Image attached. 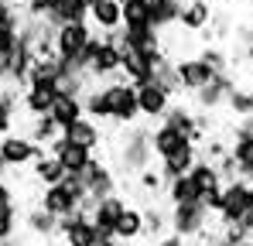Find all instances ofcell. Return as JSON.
Wrapping results in <instances>:
<instances>
[{
  "mask_svg": "<svg viewBox=\"0 0 253 246\" xmlns=\"http://www.w3.org/2000/svg\"><path fill=\"white\" fill-rule=\"evenodd\" d=\"M72 144H83V147H89V151H99V144H103V130H99V123L96 120H89V117H83V120H76L72 126H65L62 130Z\"/></svg>",
  "mask_w": 253,
  "mask_h": 246,
  "instance_id": "24",
  "label": "cell"
},
{
  "mask_svg": "<svg viewBox=\"0 0 253 246\" xmlns=\"http://www.w3.org/2000/svg\"><path fill=\"white\" fill-rule=\"evenodd\" d=\"M89 3L92 0H51V14L48 21L58 28V24H72V21H85L89 17Z\"/></svg>",
  "mask_w": 253,
  "mask_h": 246,
  "instance_id": "25",
  "label": "cell"
},
{
  "mask_svg": "<svg viewBox=\"0 0 253 246\" xmlns=\"http://www.w3.org/2000/svg\"><path fill=\"white\" fill-rule=\"evenodd\" d=\"M83 62L89 69V79H113V76H120V48L110 44L103 35H92V41L83 48Z\"/></svg>",
  "mask_w": 253,
  "mask_h": 246,
  "instance_id": "5",
  "label": "cell"
},
{
  "mask_svg": "<svg viewBox=\"0 0 253 246\" xmlns=\"http://www.w3.org/2000/svg\"><path fill=\"white\" fill-rule=\"evenodd\" d=\"M151 144H154V154L158 158H168V154H174V151H181L185 144H192L181 130H174V126H168V123H158L154 130H151Z\"/></svg>",
  "mask_w": 253,
  "mask_h": 246,
  "instance_id": "22",
  "label": "cell"
},
{
  "mask_svg": "<svg viewBox=\"0 0 253 246\" xmlns=\"http://www.w3.org/2000/svg\"><path fill=\"white\" fill-rule=\"evenodd\" d=\"M85 21L92 28H99V35L117 31V28H124V7H120V0H92Z\"/></svg>",
  "mask_w": 253,
  "mask_h": 246,
  "instance_id": "17",
  "label": "cell"
},
{
  "mask_svg": "<svg viewBox=\"0 0 253 246\" xmlns=\"http://www.w3.org/2000/svg\"><path fill=\"white\" fill-rule=\"evenodd\" d=\"M243 130H250V133H253V113H250V117H243Z\"/></svg>",
  "mask_w": 253,
  "mask_h": 246,
  "instance_id": "42",
  "label": "cell"
},
{
  "mask_svg": "<svg viewBox=\"0 0 253 246\" xmlns=\"http://www.w3.org/2000/svg\"><path fill=\"white\" fill-rule=\"evenodd\" d=\"M44 151H48V154H55L69 174H79L85 164L92 161V154H96V151H89V147H83V144H72L65 133H58V137H55V140H51Z\"/></svg>",
  "mask_w": 253,
  "mask_h": 246,
  "instance_id": "14",
  "label": "cell"
},
{
  "mask_svg": "<svg viewBox=\"0 0 253 246\" xmlns=\"http://www.w3.org/2000/svg\"><path fill=\"white\" fill-rule=\"evenodd\" d=\"M21 222H24V229H28L31 236H38V240H44V243L58 236V215L44 212L42 205H35V208H31V212H28Z\"/></svg>",
  "mask_w": 253,
  "mask_h": 246,
  "instance_id": "23",
  "label": "cell"
},
{
  "mask_svg": "<svg viewBox=\"0 0 253 246\" xmlns=\"http://www.w3.org/2000/svg\"><path fill=\"white\" fill-rule=\"evenodd\" d=\"M65 174H69V171L62 167V161H58L55 154H48V151H44L42 158H35V164H31V178H35V185H42V188L44 185H58Z\"/></svg>",
  "mask_w": 253,
  "mask_h": 246,
  "instance_id": "27",
  "label": "cell"
},
{
  "mask_svg": "<svg viewBox=\"0 0 253 246\" xmlns=\"http://www.w3.org/2000/svg\"><path fill=\"white\" fill-rule=\"evenodd\" d=\"M250 188H253V178H250Z\"/></svg>",
  "mask_w": 253,
  "mask_h": 246,
  "instance_id": "46",
  "label": "cell"
},
{
  "mask_svg": "<svg viewBox=\"0 0 253 246\" xmlns=\"http://www.w3.org/2000/svg\"><path fill=\"white\" fill-rule=\"evenodd\" d=\"M137 185H140L144 192H165V178H161L158 167H144V171L137 174Z\"/></svg>",
  "mask_w": 253,
  "mask_h": 246,
  "instance_id": "39",
  "label": "cell"
},
{
  "mask_svg": "<svg viewBox=\"0 0 253 246\" xmlns=\"http://www.w3.org/2000/svg\"><path fill=\"white\" fill-rule=\"evenodd\" d=\"M209 21H212V3L209 0H185V3H181L178 24H181L188 35H199L202 28H209Z\"/></svg>",
  "mask_w": 253,
  "mask_h": 246,
  "instance_id": "20",
  "label": "cell"
},
{
  "mask_svg": "<svg viewBox=\"0 0 253 246\" xmlns=\"http://www.w3.org/2000/svg\"><path fill=\"white\" fill-rule=\"evenodd\" d=\"M76 178L83 181V188H85L83 212H92V205L99 202V199H106V195H113V192H117V171H113L106 161H99V158H92V161L85 164Z\"/></svg>",
  "mask_w": 253,
  "mask_h": 246,
  "instance_id": "4",
  "label": "cell"
},
{
  "mask_svg": "<svg viewBox=\"0 0 253 246\" xmlns=\"http://www.w3.org/2000/svg\"><path fill=\"white\" fill-rule=\"evenodd\" d=\"M117 240L120 243H137L144 240V208L140 205H126L120 222H117Z\"/></svg>",
  "mask_w": 253,
  "mask_h": 246,
  "instance_id": "26",
  "label": "cell"
},
{
  "mask_svg": "<svg viewBox=\"0 0 253 246\" xmlns=\"http://www.w3.org/2000/svg\"><path fill=\"white\" fill-rule=\"evenodd\" d=\"M174 72H178V82H181V92H199L202 85H209L215 79V69L202 55H188V58H174Z\"/></svg>",
  "mask_w": 253,
  "mask_h": 246,
  "instance_id": "10",
  "label": "cell"
},
{
  "mask_svg": "<svg viewBox=\"0 0 253 246\" xmlns=\"http://www.w3.org/2000/svg\"><path fill=\"white\" fill-rule=\"evenodd\" d=\"M171 103H174V96L165 92L158 82L137 85V106H140V117H144V120H161V117L168 113Z\"/></svg>",
  "mask_w": 253,
  "mask_h": 246,
  "instance_id": "15",
  "label": "cell"
},
{
  "mask_svg": "<svg viewBox=\"0 0 253 246\" xmlns=\"http://www.w3.org/2000/svg\"><path fill=\"white\" fill-rule=\"evenodd\" d=\"M120 140H117V164L124 174H140L144 167L154 161V144H151V130L147 126H120Z\"/></svg>",
  "mask_w": 253,
  "mask_h": 246,
  "instance_id": "1",
  "label": "cell"
},
{
  "mask_svg": "<svg viewBox=\"0 0 253 246\" xmlns=\"http://www.w3.org/2000/svg\"><path fill=\"white\" fill-rule=\"evenodd\" d=\"M199 55H202V58L209 62L215 72H229V69H233V62H229V51H226L222 44H206V48H202Z\"/></svg>",
  "mask_w": 253,
  "mask_h": 246,
  "instance_id": "38",
  "label": "cell"
},
{
  "mask_svg": "<svg viewBox=\"0 0 253 246\" xmlns=\"http://www.w3.org/2000/svg\"><path fill=\"white\" fill-rule=\"evenodd\" d=\"M96 246H124L117 236H106V240H96Z\"/></svg>",
  "mask_w": 253,
  "mask_h": 246,
  "instance_id": "41",
  "label": "cell"
},
{
  "mask_svg": "<svg viewBox=\"0 0 253 246\" xmlns=\"http://www.w3.org/2000/svg\"><path fill=\"white\" fill-rule=\"evenodd\" d=\"M161 123H168V126H174V130H181L195 147L206 140V130L199 126V117H195V113H192V106H185V103H171L168 113L161 117Z\"/></svg>",
  "mask_w": 253,
  "mask_h": 246,
  "instance_id": "16",
  "label": "cell"
},
{
  "mask_svg": "<svg viewBox=\"0 0 253 246\" xmlns=\"http://www.w3.org/2000/svg\"><path fill=\"white\" fill-rule=\"evenodd\" d=\"M236 89V79H233V69L229 72H215V79L209 85H202L199 92H192V103L199 106V110H219V106H226V99H229V92Z\"/></svg>",
  "mask_w": 253,
  "mask_h": 246,
  "instance_id": "13",
  "label": "cell"
},
{
  "mask_svg": "<svg viewBox=\"0 0 253 246\" xmlns=\"http://www.w3.org/2000/svg\"><path fill=\"white\" fill-rule=\"evenodd\" d=\"M48 113H51V120L58 123V130H65V126H72L76 120H83V117H85L83 96H65V92H58Z\"/></svg>",
  "mask_w": 253,
  "mask_h": 246,
  "instance_id": "21",
  "label": "cell"
},
{
  "mask_svg": "<svg viewBox=\"0 0 253 246\" xmlns=\"http://www.w3.org/2000/svg\"><path fill=\"white\" fill-rule=\"evenodd\" d=\"M140 208H144V236L158 240V236L171 233V205L165 208V205H158V202H147V205H140Z\"/></svg>",
  "mask_w": 253,
  "mask_h": 246,
  "instance_id": "28",
  "label": "cell"
},
{
  "mask_svg": "<svg viewBox=\"0 0 253 246\" xmlns=\"http://www.w3.org/2000/svg\"><path fill=\"white\" fill-rule=\"evenodd\" d=\"M83 110L89 120L96 123H110V106H106V96H103V85H96V82H89L83 92Z\"/></svg>",
  "mask_w": 253,
  "mask_h": 246,
  "instance_id": "31",
  "label": "cell"
},
{
  "mask_svg": "<svg viewBox=\"0 0 253 246\" xmlns=\"http://www.w3.org/2000/svg\"><path fill=\"white\" fill-rule=\"evenodd\" d=\"M58 236H62L65 246H96V240H99L96 222L89 219V212H83V208L58 219Z\"/></svg>",
  "mask_w": 253,
  "mask_h": 246,
  "instance_id": "9",
  "label": "cell"
},
{
  "mask_svg": "<svg viewBox=\"0 0 253 246\" xmlns=\"http://www.w3.org/2000/svg\"><path fill=\"white\" fill-rule=\"evenodd\" d=\"M226 110H229L233 117H250L253 113V85H240V82H236V89H233L229 99H226Z\"/></svg>",
  "mask_w": 253,
  "mask_h": 246,
  "instance_id": "35",
  "label": "cell"
},
{
  "mask_svg": "<svg viewBox=\"0 0 253 246\" xmlns=\"http://www.w3.org/2000/svg\"><path fill=\"white\" fill-rule=\"evenodd\" d=\"M247 35H250V38H253V24H250V28H247Z\"/></svg>",
  "mask_w": 253,
  "mask_h": 246,
  "instance_id": "45",
  "label": "cell"
},
{
  "mask_svg": "<svg viewBox=\"0 0 253 246\" xmlns=\"http://www.w3.org/2000/svg\"><path fill=\"white\" fill-rule=\"evenodd\" d=\"M44 147L35 144L24 130H10V133H0V161L7 164V171H21V167H31L35 158H42Z\"/></svg>",
  "mask_w": 253,
  "mask_h": 246,
  "instance_id": "7",
  "label": "cell"
},
{
  "mask_svg": "<svg viewBox=\"0 0 253 246\" xmlns=\"http://www.w3.org/2000/svg\"><path fill=\"white\" fill-rule=\"evenodd\" d=\"M85 202V188L83 181L76 178V174H65L58 185H44L42 195H38V205H42L44 212H51V215H72V212H79Z\"/></svg>",
  "mask_w": 253,
  "mask_h": 246,
  "instance_id": "3",
  "label": "cell"
},
{
  "mask_svg": "<svg viewBox=\"0 0 253 246\" xmlns=\"http://www.w3.org/2000/svg\"><path fill=\"white\" fill-rule=\"evenodd\" d=\"M188 178H192V185L199 188V195H206L209 188L222 185L219 167H215V164H209V161H195V164H192V171H188Z\"/></svg>",
  "mask_w": 253,
  "mask_h": 246,
  "instance_id": "34",
  "label": "cell"
},
{
  "mask_svg": "<svg viewBox=\"0 0 253 246\" xmlns=\"http://www.w3.org/2000/svg\"><path fill=\"white\" fill-rule=\"evenodd\" d=\"M35 144H42V147H48L62 130H58V123L51 120V113H42V117H28V130H24Z\"/></svg>",
  "mask_w": 253,
  "mask_h": 246,
  "instance_id": "33",
  "label": "cell"
},
{
  "mask_svg": "<svg viewBox=\"0 0 253 246\" xmlns=\"http://www.w3.org/2000/svg\"><path fill=\"white\" fill-rule=\"evenodd\" d=\"M229 154H233V161H236V171H240V178H253V133L250 130H236L233 133V144H229Z\"/></svg>",
  "mask_w": 253,
  "mask_h": 246,
  "instance_id": "19",
  "label": "cell"
},
{
  "mask_svg": "<svg viewBox=\"0 0 253 246\" xmlns=\"http://www.w3.org/2000/svg\"><path fill=\"white\" fill-rule=\"evenodd\" d=\"M103 96H106V106H110V123L117 126H133L140 120V106H137V85L130 79H113L103 82Z\"/></svg>",
  "mask_w": 253,
  "mask_h": 246,
  "instance_id": "2",
  "label": "cell"
},
{
  "mask_svg": "<svg viewBox=\"0 0 253 246\" xmlns=\"http://www.w3.org/2000/svg\"><path fill=\"white\" fill-rule=\"evenodd\" d=\"M92 24L89 21H72V24H58L55 28V55L62 58H72V55H83V48L92 41Z\"/></svg>",
  "mask_w": 253,
  "mask_h": 246,
  "instance_id": "11",
  "label": "cell"
},
{
  "mask_svg": "<svg viewBox=\"0 0 253 246\" xmlns=\"http://www.w3.org/2000/svg\"><path fill=\"white\" fill-rule=\"evenodd\" d=\"M154 246H185V240L178 236V233H165V236H158Z\"/></svg>",
  "mask_w": 253,
  "mask_h": 246,
  "instance_id": "40",
  "label": "cell"
},
{
  "mask_svg": "<svg viewBox=\"0 0 253 246\" xmlns=\"http://www.w3.org/2000/svg\"><path fill=\"white\" fill-rule=\"evenodd\" d=\"M147 3H151V28L165 31V28H174L178 24L185 0H147Z\"/></svg>",
  "mask_w": 253,
  "mask_h": 246,
  "instance_id": "30",
  "label": "cell"
},
{
  "mask_svg": "<svg viewBox=\"0 0 253 246\" xmlns=\"http://www.w3.org/2000/svg\"><path fill=\"white\" fill-rule=\"evenodd\" d=\"M17 226H21V219H17V202L0 205V240H14V236H17Z\"/></svg>",
  "mask_w": 253,
  "mask_h": 246,
  "instance_id": "37",
  "label": "cell"
},
{
  "mask_svg": "<svg viewBox=\"0 0 253 246\" xmlns=\"http://www.w3.org/2000/svg\"><path fill=\"white\" fill-rule=\"evenodd\" d=\"M253 205V188L247 178H236V181H226L222 185V205L215 212L219 226H229V222H240L243 212Z\"/></svg>",
  "mask_w": 253,
  "mask_h": 246,
  "instance_id": "8",
  "label": "cell"
},
{
  "mask_svg": "<svg viewBox=\"0 0 253 246\" xmlns=\"http://www.w3.org/2000/svg\"><path fill=\"white\" fill-rule=\"evenodd\" d=\"M3 174H7V164H3V161H0V178H3Z\"/></svg>",
  "mask_w": 253,
  "mask_h": 246,
  "instance_id": "43",
  "label": "cell"
},
{
  "mask_svg": "<svg viewBox=\"0 0 253 246\" xmlns=\"http://www.w3.org/2000/svg\"><path fill=\"white\" fill-rule=\"evenodd\" d=\"M236 246H253V240H243V243H236Z\"/></svg>",
  "mask_w": 253,
  "mask_h": 246,
  "instance_id": "44",
  "label": "cell"
},
{
  "mask_svg": "<svg viewBox=\"0 0 253 246\" xmlns=\"http://www.w3.org/2000/svg\"><path fill=\"white\" fill-rule=\"evenodd\" d=\"M195 199H202V195H199V188L192 185V178H188V174H181V178H171V181H165V202H168V205L195 202Z\"/></svg>",
  "mask_w": 253,
  "mask_h": 246,
  "instance_id": "32",
  "label": "cell"
},
{
  "mask_svg": "<svg viewBox=\"0 0 253 246\" xmlns=\"http://www.w3.org/2000/svg\"><path fill=\"white\" fill-rule=\"evenodd\" d=\"M126 205H130V202H126L120 192H113V195H106V199H99V202L92 205L89 219L96 222V233H99V240H106V236H117V222H120V215H124Z\"/></svg>",
  "mask_w": 253,
  "mask_h": 246,
  "instance_id": "12",
  "label": "cell"
},
{
  "mask_svg": "<svg viewBox=\"0 0 253 246\" xmlns=\"http://www.w3.org/2000/svg\"><path fill=\"white\" fill-rule=\"evenodd\" d=\"M212 222V212L206 208L202 199L195 202H181V205H171V233H178L185 243L188 240H199Z\"/></svg>",
  "mask_w": 253,
  "mask_h": 246,
  "instance_id": "6",
  "label": "cell"
},
{
  "mask_svg": "<svg viewBox=\"0 0 253 246\" xmlns=\"http://www.w3.org/2000/svg\"><path fill=\"white\" fill-rule=\"evenodd\" d=\"M195 161H199V147H195V144H185L181 151H174V154H168V158H161L158 171H161V178H165V181H171V178L188 174Z\"/></svg>",
  "mask_w": 253,
  "mask_h": 246,
  "instance_id": "18",
  "label": "cell"
},
{
  "mask_svg": "<svg viewBox=\"0 0 253 246\" xmlns=\"http://www.w3.org/2000/svg\"><path fill=\"white\" fill-rule=\"evenodd\" d=\"M124 7V24L133 28V24H151V3L147 0H120Z\"/></svg>",
  "mask_w": 253,
  "mask_h": 246,
  "instance_id": "36",
  "label": "cell"
},
{
  "mask_svg": "<svg viewBox=\"0 0 253 246\" xmlns=\"http://www.w3.org/2000/svg\"><path fill=\"white\" fill-rule=\"evenodd\" d=\"M124 38L137 51H161V31L151 28V24H133V28L124 24Z\"/></svg>",
  "mask_w": 253,
  "mask_h": 246,
  "instance_id": "29",
  "label": "cell"
}]
</instances>
